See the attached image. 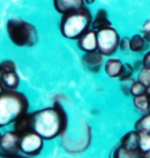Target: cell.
Instances as JSON below:
<instances>
[{
  "label": "cell",
  "mask_w": 150,
  "mask_h": 158,
  "mask_svg": "<svg viewBox=\"0 0 150 158\" xmlns=\"http://www.w3.org/2000/svg\"><path fill=\"white\" fill-rule=\"evenodd\" d=\"M67 118L59 103L32 114V129L43 140H53L66 129Z\"/></svg>",
  "instance_id": "cell-1"
},
{
  "label": "cell",
  "mask_w": 150,
  "mask_h": 158,
  "mask_svg": "<svg viewBox=\"0 0 150 158\" xmlns=\"http://www.w3.org/2000/svg\"><path fill=\"white\" fill-rule=\"evenodd\" d=\"M28 100L23 94L8 89L0 94V127L15 122L28 110Z\"/></svg>",
  "instance_id": "cell-2"
},
{
  "label": "cell",
  "mask_w": 150,
  "mask_h": 158,
  "mask_svg": "<svg viewBox=\"0 0 150 158\" xmlns=\"http://www.w3.org/2000/svg\"><path fill=\"white\" fill-rule=\"evenodd\" d=\"M92 23V19L91 11L84 6L80 9L63 15L60 30L65 38L75 40L78 39L88 30H90Z\"/></svg>",
  "instance_id": "cell-3"
},
{
  "label": "cell",
  "mask_w": 150,
  "mask_h": 158,
  "mask_svg": "<svg viewBox=\"0 0 150 158\" xmlns=\"http://www.w3.org/2000/svg\"><path fill=\"white\" fill-rule=\"evenodd\" d=\"M7 34L12 43L18 46H33L38 36L35 28L27 22L9 20L6 25Z\"/></svg>",
  "instance_id": "cell-4"
},
{
  "label": "cell",
  "mask_w": 150,
  "mask_h": 158,
  "mask_svg": "<svg viewBox=\"0 0 150 158\" xmlns=\"http://www.w3.org/2000/svg\"><path fill=\"white\" fill-rule=\"evenodd\" d=\"M120 38L115 29L111 27L97 31L98 50L103 56H112L119 47Z\"/></svg>",
  "instance_id": "cell-5"
},
{
  "label": "cell",
  "mask_w": 150,
  "mask_h": 158,
  "mask_svg": "<svg viewBox=\"0 0 150 158\" xmlns=\"http://www.w3.org/2000/svg\"><path fill=\"white\" fill-rule=\"evenodd\" d=\"M43 147V139L37 132L31 131L27 134L21 135L20 151L28 156L38 155Z\"/></svg>",
  "instance_id": "cell-6"
},
{
  "label": "cell",
  "mask_w": 150,
  "mask_h": 158,
  "mask_svg": "<svg viewBox=\"0 0 150 158\" xmlns=\"http://www.w3.org/2000/svg\"><path fill=\"white\" fill-rule=\"evenodd\" d=\"M21 135L15 131L5 132L0 139V156L5 157H18L20 151Z\"/></svg>",
  "instance_id": "cell-7"
},
{
  "label": "cell",
  "mask_w": 150,
  "mask_h": 158,
  "mask_svg": "<svg viewBox=\"0 0 150 158\" xmlns=\"http://www.w3.org/2000/svg\"><path fill=\"white\" fill-rule=\"evenodd\" d=\"M78 40V47L82 52H90L98 49L97 43V32L95 30H88L84 34L79 37Z\"/></svg>",
  "instance_id": "cell-8"
},
{
  "label": "cell",
  "mask_w": 150,
  "mask_h": 158,
  "mask_svg": "<svg viewBox=\"0 0 150 158\" xmlns=\"http://www.w3.org/2000/svg\"><path fill=\"white\" fill-rule=\"evenodd\" d=\"M82 62L88 68V70L97 73L100 71L101 66L103 64V55L99 50L85 52V55L82 56Z\"/></svg>",
  "instance_id": "cell-9"
},
{
  "label": "cell",
  "mask_w": 150,
  "mask_h": 158,
  "mask_svg": "<svg viewBox=\"0 0 150 158\" xmlns=\"http://www.w3.org/2000/svg\"><path fill=\"white\" fill-rule=\"evenodd\" d=\"M84 0H54L56 10L62 15L77 10L84 7Z\"/></svg>",
  "instance_id": "cell-10"
},
{
  "label": "cell",
  "mask_w": 150,
  "mask_h": 158,
  "mask_svg": "<svg viewBox=\"0 0 150 158\" xmlns=\"http://www.w3.org/2000/svg\"><path fill=\"white\" fill-rule=\"evenodd\" d=\"M31 131H33L32 129V114L26 112L15 120V131L18 135H23Z\"/></svg>",
  "instance_id": "cell-11"
},
{
  "label": "cell",
  "mask_w": 150,
  "mask_h": 158,
  "mask_svg": "<svg viewBox=\"0 0 150 158\" xmlns=\"http://www.w3.org/2000/svg\"><path fill=\"white\" fill-rule=\"evenodd\" d=\"M120 146L126 150H140V134L137 131L127 132L121 139Z\"/></svg>",
  "instance_id": "cell-12"
},
{
  "label": "cell",
  "mask_w": 150,
  "mask_h": 158,
  "mask_svg": "<svg viewBox=\"0 0 150 158\" xmlns=\"http://www.w3.org/2000/svg\"><path fill=\"white\" fill-rule=\"evenodd\" d=\"M122 67L123 64L119 60L110 59L105 64V72L111 78H117V77L119 78L121 71H122Z\"/></svg>",
  "instance_id": "cell-13"
},
{
  "label": "cell",
  "mask_w": 150,
  "mask_h": 158,
  "mask_svg": "<svg viewBox=\"0 0 150 158\" xmlns=\"http://www.w3.org/2000/svg\"><path fill=\"white\" fill-rule=\"evenodd\" d=\"M111 27V23L107 19V12L105 9H99L97 11V17L92 23V29L96 32L105 28Z\"/></svg>",
  "instance_id": "cell-14"
},
{
  "label": "cell",
  "mask_w": 150,
  "mask_h": 158,
  "mask_svg": "<svg viewBox=\"0 0 150 158\" xmlns=\"http://www.w3.org/2000/svg\"><path fill=\"white\" fill-rule=\"evenodd\" d=\"M149 42L144 38V36L141 35H134L131 38V50L135 52H142L144 50L148 49Z\"/></svg>",
  "instance_id": "cell-15"
},
{
  "label": "cell",
  "mask_w": 150,
  "mask_h": 158,
  "mask_svg": "<svg viewBox=\"0 0 150 158\" xmlns=\"http://www.w3.org/2000/svg\"><path fill=\"white\" fill-rule=\"evenodd\" d=\"M0 82L7 89H15L19 85V76L15 73V71L7 72V73L3 74Z\"/></svg>",
  "instance_id": "cell-16"
},
{
  "label": "cell",
  "mask_w": 150,
  "mask_h": 158,
  "mask_svg": "<svg viewBox=\"0 0 150 158\" xmlns=\"http://www.w3.org/2000/svg\"><path fill=\"white\" fill-rule=\"evenodd\" d=\"M145 154L141 150H126L122 147H118L114 152V157L119 158H140L144 157Z\"/></svg>",
  "instance_id": "cell-17"
},
{
  "label": "cell",
  "mask_w": 150,
  "mask_h": 158,
  "mask_svg": "<svg viewBox=\"0 0 150 158\" xmlns=\"http://www.w3.org/2000/svg\"><path fill=\"white\" fill-rule=\"evenodd\" d=\"M134 105L138 110L142 112H148L149 107V97L146 94L134 97Z\"/></svg>",
  "instance_id": "cell-18"
},
{
  "label": "cell",
  "mask_w": 150,
  "mask_h": 158,
  "mask_svg": "<svg viewBox=\"0 0 150 158\" xmlns=\"http://www.w3.org/2000/svg\"><path fill=\"white\" fill-rule=\"evenodd\" d=\"M135 131L138 132H150V113L144 115L136 122Z\"/></svg>",
  "instance_id": "cell-19"
},
{
  "label": "cell",
  "mask_w": 150,
  "mask_h": 158,
  "mask_svg": "<svg viewBox=\"0 0 150 158\" xmlns=\"http://www.w3.org/2000/svg\"><path fill=\"white\" fill-rule=\"evenodd\" d=\"M140 134V150L146 154L150 151V132H139Z\"/></svg>",
  "instance_id": "cell-20"
},
{
  "label": "cell",
  "mask_w": 150,
  "mask_h": 158,
  "mask_svg": "<svg viewBox=\"0 0 150 158\" xmlns=\"http://www.w3.org/2000/svg\"><path fill=\"white\" fill-rule=\"evenodd\" d=\"M146 88H147V86L145 84H143L141 81H134L132 87H131V94H133L134 97L144 94H146Z\"/></svg>",
  "instance_id": "cell-21"
},
{
  "label": "cell",
  "mask_w": 150,
  "mask_h": 158,
  "mask_svg": "<svg viewBox=\"0 0 150 158\" xmlns=\"http://www.w3.org/2000/svg\"><path fill=\"white\" fill-rule=\"evenodd\" d=\"M138 80L141 81L143 84L146 85V86L150 85V71L142 67V69L140 70V73L138 75Z\"/></svg>",
  "instance_id": "cell-22"
},
{
  "label": "cell",
  "mask_w": 150,
  "mask_h": 158,
  "mask_svg": "<svg viewBox=\"0 0 150 158\" xmlns=\"http://www.w3.org/2000/svg\"><path fill=\"white\" fill-rule=\"evenodd\" d=\"M134 67L131 64H123V67H122V71H121V74L119 76L120 80H123V79H126V78H131L132 77V74L134 72Z\"/></svg>",
  "instance_id": "cell-23"
},
{
  "label": "cell",
  "mask_w": 150,
  "mask_h": 158,
  "mask_svg": "<svg viewBox=\"0 0 150 158\" xmlns=\"http://www.w3.org/2000/svg\"><path fill=\"white\" fill-rule=\"evenodd\" d=\"M120 81H121V89H122L123 94L129 96V94H131V87H132V85L134 83V80L132 78H126Z\"/></svg>",
  "instance_id": "cell-24"
},
{
  "label": "cell",
  "mask_w": 150,
  "mask_h": 158,
  "mask_svg": "<svg viewBox=\"0 0 150 158\" xmlns=\"http://www.w3.org/2000/svg\"><path fill=\"white\" fill-rule=\"evenodd\" d=\"M0 67L3 70L4 73H7V72H14L15 71V63L11 61H4L0 64Z\"/></svg>",
  "instance_id": "cell-25"
},
{
  "label": "cell",
  "mask_w": 150,
  "mask_h": 158,
  "mask_svg": "<svg viewBox=\"0 0 150 158\" xmlns=\"http://www.w3.org/2000/svg\"><path fill=\"white\" fill-rule=\"evenodd\" d=\"M119 48L123 52L131 49V39L127 38V37H124V38L121 39L119 42Z\"/></svg>",
  "instance_id": "cell-26"
},
{
  "label": "cell",
  "mask_w": 150,
  "mask_h": 158,
  "mask_svg": "<svg viewBox=\"0 0 150 158\" xmlns=\"http://www.w3.org/2000/svg\"><path fill=\"white\" fill-rule=\"evenodd\" d=\"M142 31H143V36H144V38L150 43V21L146 22L144 24Z\"/></svg>",
  "instance_id": "cell-27"
},
{
  "label": "cell",
  "mask_w": 150,
  "mask_h": 158,
  "mask_svg": "<svg viewBox=\"0 0 150 158\" xmlns=\"http://www.w3.org/2000/svg\"><path fill=\"white\" fill-rule=\"evenodd\" d=\"M142 65H143V68L147 69V70L150 71V52H148L144 56L143 61H142Z\"/></svg>",
  "instance_id": "cell-28"
},
{
  "label": "cell",
  "mask_w": 150,
  "mask_h": 158,
  "mask_svg": "<svg viewBox=\"0 0 150 158\" xmlns=\"http://www.w3.org/2000/svg\"><path fill=\"white\" fill-rule=\"evenodd\" d=\"M85 3H88V4H92V3L95 2V0H84Z\"/></svg>",
  "instance_id": "cell-29"
},
{
  "label": "cell",
  "mask_w": 150,
  "mask_h": 158,
  "mask_svg": "<svg viewBox=\"0 0 150 158\" xmlns=\"http://www.w3.org/2000/svg\"><path fill=\"white\" fill-rule=\"evenodd\" d=\"M3 74H4V72H3V70L1 69V67H0V80H1V78L3 76Z\"/></svg>",
  "instance_id": "cell-30"
},
{
  "label": "cell",
  "mask_w": 150,
  "mask_h": 158,
  "mask_svg": "<svg viewBox=\"0 0 150 158\" xmlns=\"http://www.w3.org/2000/svg\"><path fill=\"white\" fill-rule=\"evenodd\" d=\"M144 157H147V158H150V151H149V152H147V153H146L145 154V156Z\"/></svg>",
  "instance_id": "cell-31"
},
{
  "label": "cell",
  "mask_w": 150,
  "mask_h": 158,
  "mask_svg": "<svg viewBox=\"0 0 150 158\" xmlns=\"http://www.w3.org/2000/svg\"><path fill=\"white\" fill-rule=\"evenodd\" d=\"M2 91H3V89H2V83L0 82V94H1Z\"/></svg>",
  "instance_id": "cell-32"
},
{
  "label": "cell",
  "mask_w": 150,
  "mask_h": 158,
  "mask_svg": "<svg viewBox=\"0 0 150 158\" xmlns=\"http://www.w3.org/2000/svg\"><path fill=\"white\" fill-rule=\"evenodd\" d=\"M0 139H1V135H0Z\"/></svg>",
  "instance_id": "cell-33"
}]
</instances>
